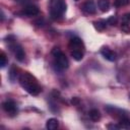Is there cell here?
Returning a JSON list of instances; mask_svg holds the SVG:
<instances>
[{
    "instance_id": "cell-4",
    "label": "cell",
    "mask_w": 130,
    "mask_h": 130,
    "mask_svg": "<svg viewBox=\"0 0 130 130\" xmlns=\"http://www.w3.org/2000/svg\"><path fill=\"white\" fill-rule=\"evenodd\" d=\"M9 47H10V50L12 51V53L14 54L15 58H16L19 62H22V61L24 60V58H25V53H24L22 47H21L19 44H17V43L15 42V40L9 41Z\"/></svg>"
},
{
    "instance_id": "cell-21",
    "label": "cell",
    "mask_w": 130,
    "mask_h": 130,
    "mask_svg": "<svg viewBox=\"0 0 130 130\" xmlns=\"http://www.w3.org/2000/svg\"><path fill=\"white\" fill-rule=\"evenodd\" d=\"M107 128L109 129H120V125H116V124H109L107 125Z\"/></svg>"
},
{
    "instance_id": "cell-25",
    "label": "cell",
    "mask_w": 130,
    "mask_h": 130,
    "mask_svg": "<svg viewBox=\"0 0 130 130\" xmlns=\"http://www.w3.org/2000/svg\"><path fill=\"white\" fill-rule=\"evenodd\" d=\"M75 1H78V0H75Z\"/></svg>"
},
{
    "instance_id": "cell-19",
    "label": "cell",
    "mask_w": 130,
    "mask_h": 130,
    "mask_svg": "<svg viewBox=\"0 0 130 130\" xmlns=\"http://www.w3.org/2000/svg\"><path fill=\"white\" fill-rule=\"evenodd\" d=\"M121 29L126 34H130V25L128 24V22H123L121 25Z\"/></svg>"
},
{
    "instance_id": "cell-22",
    "label": "cell",
    "mask_w": 130,
    "mask_h": 130,
    "mask_svg": "<svg viewBox=\"0 0 130 130\" xmlns=\"http://www.w3.org/2000/svg\"><path fill=\"white\" fill-rule=\"evenodd\" d=\"M71 102H72L73 105H78V104H79V100H78V98H73Z\"/></svg>"
},
{
    "instance_id": "cell-9",
    "label": "cell",
    "mask_w": 130,
    "mask_h": 130,
    "mask_svg": "<svg viewBox=\"0 0 130 130\" xmlns=\"http://www.w3.org/2000/svg\"><path fill=\"white\" fill-rule=\"evenodd\" d=\"M69 48L71 49V51L72 50H81V51H83V43H82V41L79 39V38H72L71 40H70V42H69Z\"/></svg>"
},
{
    "instance_id": "cell-10",
    "label": "cell",
    "mask_w": 130,
    "mask_h": 130,
    "mask_svg": "<svg viewBox=\"0 0 130 130\" xmlns=\"http://www.w3.org/2000/svg\"><path fill=\"white\" fill-rule=\"evenodd\" d=\"M46 127L49 130H55V129H57L59 127V121L57 119H55V118L48 119L47 123H46Z\"/></svg>"
},
{
    "instance_id": "cell-17",
    "label": "cell",
    "mask_w": 130,
    "mask_h": 130,
    "mask_svg": "<svg viewBox=\"0 0 130 130\" xmlns=\"http://www.w3.org/2000/svg\"><path fill=\"white\" fill-rule=\"evenodd\" d=\"M130 3V0H114V5L116 7H122L126 6Z\"/></svg>"
},
{
    "instance_id": "cell-24",
    "label": "cell",
    "mask_w": 130,
    "mask_h": 130,
    "mask_svg": "<svg viewBox=\"0 0 130 130\" xmlns=\"http://www.w3.org/2000/svg\"><path fill=\"white\" fill-rule=\"evenodd\" d=\"M129 99H130V94H129Z\"/></svg>"
},
{
    "instance_id": "cell-2",
    "label": "cell",
    "mask_w": 130,
    "mask_h": 130,
    "mask_svg": "<svg viewBox=\"0 0 130 130\" xmlns=\"http://www.w3.org/2000/svg\"><path fill=\"white\" fill-rule=\"evenodd\" d=\"M50 16L52 19L57 20L63 17L66 11L65 0H50Z\"/></svg>"
},
{
    "instance_id": "cell-13",
    "label": "cell",
    "mask_w": 130,
    "mask_h": 130,
    "mask_svg": "<svg viewBox=\"0 0 130 130\" xmlns=\"http://www.w3.org/2000/svg\"><path fill=\"white\" fill-rule=\"evenodd\" d=\"M119 125H120L121 128L130 129V119L126 116H122L119 120Z\"/></svg>"
},
{
    "instance_id": "cell-8",
    "label": "cell",
    "mask_w": 130,
    "mask_h": 130,
    "mask_svg": "<svg viewBox=\"0 0 130 130\" xmlns=\"http://www.w3.org/2000/svg\"><path fill=\"white\" fill-rule=\"evenodd\" d=\"M39 12H40L39 7L36 5H32V4L26 5L22 10V14H24L26 16H35V15H38Z\"/></svg>"
},
{
    "instance_id": "cell-15",
    "label": "cell",
    "mask_w": 130,
    "mask_h": 130,
    "mask_svg": "<svg viewBox=\"0 0 130 130\" xmlns=\"http://www.w3.org/2000/svg\"><path fill=\"white\" fill-rule=\"evenodd\" d=\"M93 24H94V27L98 30H103L107 26V21L106 20H98V21H94Z\"/></svg>"
},
{
    "instance_id": "cell-5",
    "label": "cell",
    "mask_w": 130,
    "mask_h": 130,
    "mask_svg": "<svg viewBox=\"0 0 130 130\" xmlns=\"http://www.w3.org/2000/svg\"><path fill=\"white\" fill-rule=\"evenodd\" d=\"M2 107H3V110L9 114L10 116H14L17 114V106L16 104L13 102V101H6L2 104Z\"/></svg>"
},
{
    "instance_id": "cell-12",
    "label": "cell",
    "mask_w": 130,
    "mask_h": 130,
    "mask_svg": "<svg viewBox=\"0 0 130 130\" xmlns=\"http://www.w3.org/2000/svg\"><path fill=\"white\" fill-rule=\"evenodd\" d=\"M88 116H89L90 120L93 121V122H96V121H99L101 119V113L96 109H91L89 111V113H88Z\"/></svg>"
},
{
    "instance_id": "cell-16",
    "label": "cell",
    "mask_w": 130,
    "mask_h": 130,
    "mask_svg": "<svg viewBox=\"0 0 130 130\" xmlns=\"http://www.w3.org/2000/svg\"><path fill=\"white\" fill-rule=\"evenodd\" d=\"M17 68L15 67V66H12L11 67V69H10V72H9V79L11 80V81H14L15 79H16V77H17Z\"/></svg>"
},
{
    "instance_id": "cell-6",
    "label": "cell",
    "mask_w": 130,
    "mask_h": 130,
    "mask_svg": "<svg viewBox=\"0 0 130 130\" xmlns=\"http://www.w3.org/2000/svg\"><path fill=\"white\" fill-rule=\"evenodd\" d=\"M82 10L87 14H94L96 11V6L92 0H87L82 5Z\"/></svg>"
},
{
    "instance_id": "cell-3",
    "label": "cell",
    "mask_w": 130,
    "mask_h": 130,
    "mask_svg": "<svg viewBox=\"0 0 130 130\" xmlns=\"http://www.w3.org/2000/svg\"><path fill=\"white\" fill-rule=\"evenodd\" d=\"M52 55L55 60V65L60 70H64L66 68H68V65H69L68 59H67L66 55L59 48H54L52 51Z\"/></svg>"
},
{
    "instance_id": "cell-18",
    "label": "cell",
    "mask_w": 130,
    "mask_h": 130,
    "mask_svg": "<svg viewBox=\"0 0 130 130\" xmlns=\"http://www.w3.org/2000/svg\"><path fill=\"white\" fill-rule=\"evenodd\" d=\"M0 60H1V68H4L6 63H7V59H6V55L4 52H1V55H0Z\"/></svg>"
},
{
    "instance_id": "cell-23",
    "label": "cell",
    "mask_w": 130,
    "mask_h": 130,
    "mask_svg": "<svg viewBox=\"0 0 130 130\" xmlns=\"http://www.w3.org/2000/svg\"><path fill=\"white\" fill-rule=\"evenodd\" d=\"M17 1H19V2H24V1H27V0H17Z\"/></svg>"
},
{
    "instance_id": "cell-14",
    "label": "cell",
    "mask_w": 130,
    "mask_h": 130,
    "mask_svg": "<svg viewBox=\"0 0 130 130\" xmlns=\"http://www.w3.org/2000/svg\"><path fill=\"white\" fill-rule=\"evenodd\" d=\"M71 56L74 60L80 61L83 58V51H81V50H72L71 51Z\"/></svg>"
},
{
    "instance_id": "cell-11",
    "label": "cell",
    "mask_w": 130,
    "mask_h": 130,
    "mask_svg": "<svg viewBox=\"0 0 130 130\" xmlns=\"http://www.w3.org/2000/svg\"><path fill=\"white\" fill-rule=\"evenodd\" d=\"M98 6L101 11L107 12L110 8V1L109 0H98Z\"/></svg>"
},
{
    "instance_id": "cell-7",
    "label": "cell",
    "mask_w": 130,
    "mask_h": 130,
    "mask_svg": "<svg viewBox=\"0 0 130 130\" xmlns=\"http://www.w3.org/2000/svg\"><path fill=\"white\" fill-rule=\"evenodd\" d=\"M101 54L105 59H107L108 61H111V62H114L117 59V54L109 48H103L101 50Z\"/></svg>"
},
{
    "instance_id": "cell-1",
    "label": "cell",
    "mask_w": 130,
    "mask_h": 130,
    "mask_svg": "<svg viewBox=\"0 0 130 130\" xmlns=\"http://www.w3.org/2000/svg\"><path fill=\"white\" fill-rule=\"evenodd\" d=\"M21 87L31 95H38L42 91V87L37 78L29 72H22L18 77Z\"/></svg>"
},
{
    "instance_id": "cell-20",
    "label": "cell",
    "mask_w": 130,
    "mask_h": 130,
    "mask_svg": "<svg viewBox=\"0 0 130 130\" xmlns=\"http://www.w3.org/2000/svg\"><path fill=\"white\" fill-rule=\"evenodd\" d=\"M117 16H110L108 19H107V23L108 24H111V25H115L117 23Z\"/></svg>"
}]
</instances>
